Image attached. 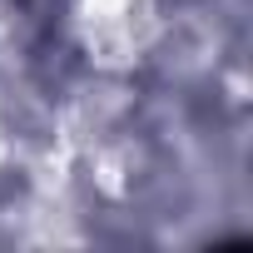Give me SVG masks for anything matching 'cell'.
Returning <instances> with one entry per match:
<instances>
[]
</instances>
